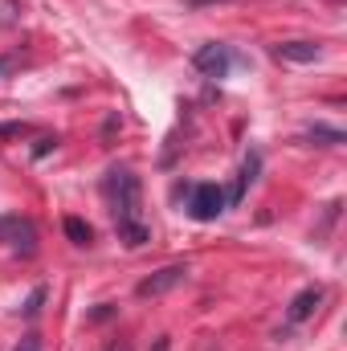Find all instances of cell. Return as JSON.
I'll list each match as a JSON object with an SVG mask.
<instances>
[{"instance_id":"6da1fadb","label":"cell","mask_w":347,"mask_h":351,"mask_svg":"<svg viewBox=\"0 0 347 351\" xmlns=\"http://www.w3.org/2000/svg\"><path fill=\"white\" fill-rule=\"evenodd\" d=\"M102 192H106L119 241L127 250H143L152 241V229L143 221V184H139V176L131 172V168H110L106 180H102Z\"/></svg>"},{"instance_id":"7a4b0ae2","label":"cell","mask_w":347,"mask_h":351,"mask_svg":"<svg viewBox=\"0 0 347 351\" xmlns=\"http://www.w3.org/2000/svg\"><path fill=\"white\" fill-rule=\"evenodd\" d=\"M0 241L16 258H33L37 254V225L21 213H0Z\"/></svg>"},{"instance_id":"3957f363","label":"cell","mask_w":347,"mask_h":351,"mask_svg":"<svg viewBox=\"0 0 347 351\" xmlns=\"http://www.w3.org/2000/svg\"><path fill=\"white\" fill-rule=\"evenodd\" d=\"M192 66H196L204 78H225L229 66H233V49L221 45V41H208V45H200V49L192 53Z\"/></svg>"},{"instance_id":"277c9868","label":"cell","mask_w":347,"mask_h":351,"mask_svg":"<svg viewBox=\"0 0 347 351\" xmlns=\"http://www.w3.org/2000/svg\"><path fill=\"white\" fill-rule=\"evenodd\" d=\"M225 213V192L221 184H196L192 188V200H188V217L196 221H217Z\"/></svg>"},{"instance_id":"5b68a950","label":"cell","mask_w":347,"mask_h":351,"mask_svg":"<svg viewBox=\"0 0 347 351\" xmlns=\"http://www.w3.org/2000/svg\"><path fill=\"white\" fill-rule=\"evenodd\" d=\"M184 278H188V265H164V269H156L152 278H143V282L135 286V294H139V298H160V294L176 290Z\"/></svg>"},{"instance_id":"8992f818","label":"cell","mask_w":347,"mask_h":351,"mask_svg":"<svg viewBox=\"0 0 347 351\" xmlns=\"http://www.w3.org/2000/svg\"><path fill=\"white\" fill-rule=\"evenodd\" d=\"M274 58L278 62L307 66V62H319L323 58V45H315V41H282V45H274Z\"/></svg>"},{"instance_id":"52a82bcc","label":"cell","mask_w":347,"mask_h":351,"mask_svg":"<svg viewBox=\"0 0 347 351\" xmlns=\"http://www.w3.org/2000/svg\"><path fill=\"white\" fill-rule=\"evenodd\" d=\"M319 302H323V290H319V286H307V290H298V294L290 298L286 319H290V323H307V319L319 311Z\"/></svg>"},{"instance_id":"ba28073f","label":"cell","mask_w":347,"mask_h":351,"mask_svg":"<svg viewBox=\"0 0 347 351\" xmlns=\"http://www.w3.org/2000/svg\"><path fill=\"white\" fill-rule=\"evenodd\" d=\"M258 172H261V156H258V152H250V156H246V164H241V176H237V184H233V192L225 196V204H241L246 188L258 180Z\"/></svg>"},{"instance_id":"9c48e42d","label":"cell","mask_w":347,"mask_h":351,"mask_svg":"<svg viewBox=\"0 0 347 351\" xmlns=\"http://www.w3.org/2000/svg\"><path fill=\"white\" fill-rule=\"evenodd\" d=\"M302 139H307V143H319V147H339V143H344V131H339V127H323V123H319V127H311Z\"/></svg>"},{"instance_id":"30bf717a","label":"cell","mask_w":347,"mask_h":351,"mask_svg":"<svg viewBox=\"0 0 347 351\" xmlns=\"http://www.w3.org/2000/svg\"><path fill=\"white\" fill-rule=\"evenodd\" d=\"M62 229H66V237H70L74 245H90V241H94V229H90L82 217H66V221H62Z\"/></svg>"},{"instance_id":"8fae6325","label":"cell","mask_w":347,"mask_h":351,"mask_svg":"<svg viewBox=\"0 0 347 351\" xmlns=\"http://www.w3.org/2000/svg\"><path fill=\"white\" fill-rule=\"evenodd\" d=\"M41 302H45V286H37V290H33V294L25 298V306H21V311H25V319H37V311H41Z\"/></svg>"},{"instance_id":"7c38bea8","label":"cell","mask_w":347,"mask_h":351,"mask_svg":"<svg viewBox=\"0 0 347 351\" xmlns=\"http://www.w3.org/2000/svg\"><path fill=\"white\" fill-rule=\"evenodd\" d=\"M25 131H29L25 123H4V127H0V143H4V139H16V135H25Z\"/></svg>"},{"instance_id":"4fadbf2b","label":"cell","mask_w":347,"mask_h":351,"mask_svg":"<svg viewBox=\"0 0 347 351\" xmlns=\"http://www.w3.org/2000/svg\"><path fill=\"white\" fill-rule=\"evenodd\" d=\"M58 147V135H45V139H37V147H33V156H49Z\"/></svg>"},{"instance_id":"5bb4252c","label":"cell","mask_w":347,"mask_h":351,"mask_svg":"<svg viewBox=\"0 0 347 351\" xmlns=\"http://www.w3.org/2000/svg\"><path fill=\"white\" fill-rule=\"evenodd\" d=\"M12 351H41V339H37V335H25V339H21Z\"/></svg>"},{"instance_id":"9a60e30c","label":"cell","mask_w":347,"mask_h":351,"mask_svg":"<svg viewBox=\"0 0 347 351\" xmlns=\"http://www.w3.org/2000/svg\"><path fill=\"white\" fill-rule=\"evenodd\" d=\"M12 66H16V58H0V82H4V74H8Z\"/></svg>"},{"instance_id":"2e32d148","label":"cell","mask_w":347,"mask_h":351,"mask_svg":"<svg viewBox=\"0 0 347 351\" xmlns=\"http://www.w3.org/2000/svg\"><path fill=\"white\" fill-rule=\"evenodd\" d=\"M204 4H221V0H188V8H204Z\"/></svg>"},{"instance_id":"e0dca14e","label":"cell","mask_w":347,"mask_h":351,"mask_svg":"<svg viewBox=\"0 0 347 351\" xmlns=\"http://www.w3.org/2000/svg\"><path fill=\"white\" fill-rule=\"evenodd\" d=\"M106 351H131V348L127 343H115V348H106Z\"/></svg>"},{"instance_id":"ac0fdd59","label":"cell","mask_w":347,"mask_h":351,"mask_svg":"<svg viewBox=\"0 0 347 351\" xmlns=\"http://www.w3.org/2000/svg\"><path fill=\"white\" fill-rule=\"evenodd\" d=\"M156 351H168V339H160V343H156Z\"/></svg>"}]
</instances>
